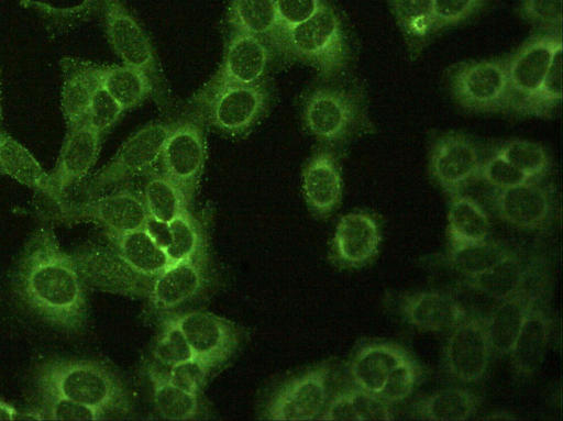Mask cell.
Returning a JSON list of instances; mask_svg holds the SVG:
<instances>
[{
    "mask_svg": "<svg viewBox=\"0 0 563 421\" xmlns=\"http://www.w3.org/2000/svg\"><path fill=\"white\" fill-rule=\"evenodd\" d=\"M172 124L151 123L130 136L114 157L85 184L82 195L87 199L97 197L114 186L151 171L161 157Z\"/></svg>",
    "mask_w": 563,
    "mask_h": 421,
    "instance_id": "5b68a950",
    "label": "cell"
},
{
    "mask_svg": "<svg viewBox=\"0 0 563 421\" xmlns=\"http://www.w3.org/2000/svg\"><path fill=\"white\" fill-rule=\"evenodd\" d=\"M317 420L322 421H360L355 412L350 389L339 392L325 405Z\"/></svg>",
    "mask_w": 563,
    "mask_h": 421,
    "instance_id": "f5cc1de1",
    "label": "cell"
},
{
    "mask_svg": "<svg viewBox=\"0 0 563 421\" xmlns=\"http://www.w3.org/2000/svg\"><path fill=\"white\" fill-rule=\"evenodd\" d=\"M388 3L410 45L416 46L432 32L433 0H388Z\"/></svg>",
    "mask_w": 563,
    "mask_h": 421,
    "instance_id": "f35d334b",
    "label": "cell"
},
{
    "mask_svg": "<svg viewBox=\"0 0 563 421\" xmlns=\"http://www.w3.org/2000/svg\"><path fill=\"white\" fill-rule=\"evenodd\" d=\"M398 309L410 326L430 332L451 330L468 314L453 295L437 290L405 293Z\"/></svg>",
    "mask_w": 563,
    "mask_h": 421,
    "instance_id": "cb8c5ba5",
    "label": "cell"
},
{
    "mask_svg": "<svg viewBox=\"0 0 563 421\" xmlns=\"http://www.w3.org/2000/svg\"><path fill=\"white\" fill-rule=\"evenodd\" d=\"M451 90L465 109L495 112L510 109L506 62L497 59L459 64L452 71Z\"/></svg>",
    "mask_w": 563,
    "mask_h": 421,
    "instance_id": "52a82bcc",
    "label": "cell"
},
{
    "mask_svg": "<svg viewBox=\"0 0 563 421\" xmlns=\"http://www.w3.org/2000/svg\"><path fill=\"white\" fill-rule=\"evenodd\" d=\"M284 54L312 66L325 80L342 75L349 64V46L336 11L325 3L310 19L285 33Z\"/></svg>",
    "mask_w": 563,
    "mask_h": 421,
    "instance_id": "3957f363",
    "label": "cell"
},
{
    "mask_svg": "<svg viewBox=\"0 0 563 421\" xmlns=\"http://www.w3.org/2000/svg\"><path fill=\"white\" fill-rule=\"evenodd\" d=\"M523 20L547 33H561L562 0H520Z\"/></svg>",
    "mask_w": 563,
    "mask_h": 421,
    "instance_id": "f6af8a7d",
    "label": "cell"
},
{
    "mask_svg": "<svg viewBox=\"0 0 563 421\" xmlns=\"http://www.w3.org/2000/svg\"><path fill=\"white\" fill-rule=\"evenodd\" d=\"M493 352L486 317L467 314L451 329L443 356L445 370L461 383H476L487 372Z\"/></svg>",
    "mask_w": 563,
    "mask_h": 421,
    "instance_id": "9c48e42d",
    "label": "cell"
},
{
    "mask_svg": "<svg viewBox=\"0 0 563 421\" xmlns=\"http://www.w3.org/2000/svg\"><path fill=\"white\" fill-rule=\"evenodd\" d=\"M59 222H92L109 234H124L143 229L148 213L142 193L122 188L78 203L67 201L53 215Z\"/></svg>",
    "mask_w": 563,
    "mask_h": 421,
    "instance_id": "8992f818",
    "label": "cell"
},
{
    "mask_svg": "<svg viewBox=\"0 0 563 421\" xmlns=\"http://www.w3.org/2000/svg\"><path fill=\"white\" fill-rule=\"evenodd\" d=\"M106 236L119 257L141 276L154 279L169 265L166 251L144 228L124 234L106 233Z\"/></svg>",
    "mask_w": 563,
    "mask_h": 421,
    "instance_id": "f546056e",
    "label": "cell"
},
{
    "mask_svg": "<svg viewBox=\"0 0 563 421\" xmlns=\"http://www.w3.org/2000/svg\"><path fill=\"white\" fill-rule=\"evenodd\" d=\"M271 59V47L264 41L241 31H231L223 60L206 87L258 84Z\"/></svg>",
    "mask_w": 563,
    "mask_h": 421,
    "instance_id": "d6986e66",
    "label": "cell"
},
{
    "mask_svg": "<svg viewBox=\"0 0 563 421\" xmlns=\"http://www.w3.org/2000/svg\"><path fill=\"white\" fill-rule=\"evenodd\" d=\"M548 291L547 285L528 311L508 354L521 377H530L539 369L548 347L551 329Z\"/></svg>",
    "mask_w": 563,
    "mask_h": 421,
    "instance_id": "603a6c76",
    "label": "cell"
},
{
    "mask_svg": "<svg viewBox=\"0 0 563 421\" xmlns=\"http://www.w3.org/2000/svg\"><path fill=\"white\" fill-rule=\"evenodd\" d=\"M489 229L488 217L476 200L461 193L452 197L448 214L450 246L485 241Z\"/></svg>",
    "mask_w": 563,
    "mask_h": 421,
    "instance_id": "836d02e7",
    "label": "cell"
},
{
    "mask_svg": "<svg viewBox=\"0 0 563 421\" xmlns=\"http://www.w3.org/2000/svg\"><path fill=\"white\" fill-rule=\"evenodd\" d=\"M147 175L142 197L151 218L168 223L188 210L184 192L164 173L148 171Z\"/></svg>",
    "mask_w": 563,
    "mask_h": 421,
    "instance_id": "d590c367",
    "label": "cell"
},
{
    "mask_svg": "<svg viewBox=\"0 0 563 421\" xmlns=\"http://www.w3.org/2000/svg\"><path fill=\"white\" fill-rule=\"evenodd\" d=\"M0 175L33 188L56 203L48 174L29 149L3 132H0Z\"/></svg>",
    "mask_w": 563,
    "mask_h": 421,
    "instance_id": "4dcf8cb0",
    "label": "cell"
},
{
    "mask_svg": "<svg viewBox=\"0 0 563 421\" xmlns=\"http://www.w3.org/2000/svg\"><path fill=\"white\" fill-rule=\"evenodd\" d=\"M206 244L191 257L169 264L152 281L148 297L153 304L168 311L196 297L206 281Z\"/></svg>",
    "mask_w": 563,
    "mask_h": 421,
    "instance_id": "7402d4cb",
    "label": "cell"
},
{
    "mask_svg": "<svg viewBox=\"0 0 563 421\" xmlns=\"http://www.w3.org/2000/svg\"><path fill=\"white\" fill-rule=\"evenodd\" d=\"M210 370L207 364L195 357L169 367L166 376L176 387L198 396Z\"/></svg>",
    "mask_w": 563,
    "mask_h": 421,
    "instance_id": "681fc988",
    "label": "cell"
},
{
    "mask_svg": "<svg viewBox=\"0 0 563 421\" xmlns=\"http://www.w3.org/2000/svg\"><path fill=\"white\" fill-rule=\"evenodd\" d=\"M562 100V46L552 57L549 69L536 92L519 104L514 112L522 115L548 117Z\"/></svg>",
    "mask_w": 563,
    "mask_h": 421,
    "instance_id": "74e56055",
    "label": "cell"
},
{
    "mask_svg": "<svg viewBox=\"0 0 563 421\" xmlns=\"http://www.w3.org/2000/svg\"><path fill=\"white\" fill-rule=\"evenodd\" d=\"M40 407L45 420L54 421H97L106 418L107 413L73 401L68 398L49 392H41Z\"/></svg>",
    "mask_w": 563,
    "mask_h": 421,
    "instance_id": "ee69618b",
    "label": "cell"
},
{
    "mask_svg": "<svg viewBox=\"0 0 563 421\" xmlns=\"http://www.w3.org/2000/svg\"><path fill=\"white\" fill-rule=\"evenodd\" d=\"M541 266L539 259L526 263L516 252L510 251L487 270L464 278L463 284L499 301L528 281Z\"/></svg>",
    "mask_w": 563,
    "mask_h": 421,
    "instance_id": "4316f807",
    "label": "cell"
},
{
    "mask_svg": "<svg viewBox=\"0 0 563 421\" xmlns=\"http://www.w3.org/2000/svg\"><path fill=\"white\" fill-rule=\"evenodd\" d=\"M342 176L339 163L330 151L317 152L302 171V195L309 210L327 219L342 199Z\"/></svg>",
    "mask_w": 563,
    "mask_h": 421,
    "instance_id": "d4e9b609",
    "label": "cell"
},
{
    "mask_svg": "<svg viewBox=\"0 0 563 421\" xmlns=\"http://www.w3.org/2000/svg\"><path fill=\"white\" fill-rule=\"evenodd\" d=\"M352 402L360 421L394 420L391 407L380 395L354 387L350 389Z\"/></svg>",
    "mask_w": 563,
    "mask_h": 421,
    "instance_id": "816d5d0a",
    "label": "cell"
},
{
    "mask_svg": "<svg viewBox=\"0 0 563 421\" xmlns=\"http://www.w3.org/2000/svg\"><path fill=\"white\" fill-rule=\"evenodd\" d=\"M207 156L206 137L197 119H183L172 124L161 152L163 173L191 201Z\"/></svg>",
    "mask_w": 563,
    "mask_h": 421,
    "instance_id": "ba28073f",
    "label": "cell"
},
{
    "mask_svg": "<svg viewBox=\"0 0 563 421\" xmlns=\"http://www.w3.org/2000/svg\"><path fill=\"white\" fill-rule=\"evenodd\" d=\"M18 419L21 420H45V416L40 406H35L25 410Z\"/></svg>",
    "mask_w": 563,
    "mask_h": 421,
    "instance_id": "9f6ffc18",
    "label": "cell"
},
{
    "mask_svg": "<svg viewBox=\"0 0 563 421\" xmlns=\"http://www.w3.org/2000/svg\"><path fill=\"white\" fill-rule=\"evenodd\" d=\"M496 154L533 179L544 177L551 166L547 149L526 140L506 142L498 147Z\"/></svg>",
    "mask_w": 563,
    "mask_h": 421,
    "instance_id": "ab89813d",
    "label": "cell"
},
{
    "mask_svg": "<svg viewBox=\"0 0 563 421\" xmlns=\"http://www.w3.org/2000/svg\"><path fill=\"white\" fill-rule=\"evenodd\" d=\"M144 229L162 248L166 250L172 241L169 224L155 220L148 215Z\"/></svg>",
    "mask_w": 563,
    "mask_h": 421,
    "instance_id": "db71d44e",
    "label": "cell"
},
{
    "mask_svg": "<svg viewBox=\"0 0 563 421\" xmlns=\"http://www.w3.org/2000/svg\"><path fill=\"white\" fill-rule=\"evenodd\" d=\"M144 370L151 381L153 402L157 413L165 420H190L199 414L198 396L173 385L166 370L154 363H146Z\"/></svg>",
    "mask_w": 563,
    "mask_h": 421,
    "instance_id": "d6a6232c",
    "label": "cell"
},
{
    "mask_svg": "<svg viewBox=\"0 0 563 421\" xmlns=\"http://www.w3.org/2000/svg\"><path fill=\"white\" fill-rule=\"evenodd\" d=\"M73 257L86 286L123 295H148L153 279L130 268L110 245L88 243Z\"/></svg>",
    "mask_w": 563,
    "mask_h": 421,
    "instance_id": "30bf717a",
    "label": "cell"
},
{
    "mask_svg": "<svg viewBox=\"0 0 563 421\" xmlns=\"http://www.w3.org/2000/svg\"><path fill=\"white\" fill-rule=\"evenodd\" d=\"M486 0H433L432 32L460 24L476 13Z\"/></svg>",
    "mask_w": 563,
    "mask_h": 421,
    "instance_id": "7dc6e473",
    "label": "cell"
},
{
    "mask_svg": "<svg viewBox=\"0 0 563 421\" xmlns=\"http://www.w3.org/2000/svg\"><path fill=\"white\" fill-rule=\"evenodd\" d=\"M68 128L56 165L48 174L57 207L66 202L67 190L86 177L100 151L101 134L85 121Z\"/></svg>",
    "mask_w": 563,
    "mask_h": 421,
    "instance_id": "e0dca14e",
    "label": "cell"
},
{
    "mask_svg": "<svg viewBox=\"0 0 563 421\" xmlns=\"http://www.w3.org/2000/svg\"><path fill=\"white\" fill-rule=\"evenodd\" d=\"M499 417L496 413H493L490 417L483 418L484 420H516L510 413L499 412Z\"/></svg>",
    "mask_w": 563,
    "mask_h": 421,
    "instance_id": "6f0895ef",
    "label": "cell"
},
{
    "mask_svg": "<svg viewBox=\"0 0 563 421\" xmlns=\"http://www.w3.org/2000/svg\"><path fill=\"white\" fill-rule=\"evenodd\" d=\"M543 265L521 287L498 301L486 317V325L494 352L508 355L518 331L532 303L548 285Z\"/></svg>",
    "mask_w": 563,
    "mask_h": 421,
    "instance_id": "44dd1931",
    "label": "cell"
},
{
    "mask_svg": "<svg viewBox=\"0 0 563 421\" xmlns=\"http://www.w3.org/2000/svg\"><path fill=\"white\" fill-rule=\"evenodd\" d=\"M358 114L356 99L341 88H317L308 95L303 104L306 129L324 143L345 139L354 130Z\"/></svg>",
    "mask_w": 563,
    "mask_h": 421,
    "instance_id": "7c38bea8",
    "label": "cell"
},
{
    "mask_svg": "<svg viewBox=\"0 0 563 421\" xmlns=\"http://www.w3.org/2000/svg\"><path fill=\"white\" fill-rule=\"evenodd\" d=\"M231 31H241L284 53V33L278 24L274 0H231L227 14Z\"/></svg>",
    "mask_w": 563,
    "mask_h": 421,
    "instance_id": "83f0119b",
    "label": "cell"
},
{
    "mask_svg": "<svg viewBox=\"0 0 563 421\" xmlns=\"http://www.w3.org/2000/svg\"><path fill=\"white\" fill-rule=\"evenodd\" d=\"M202 117L219 131L240 136L247 133L268 106V93L262 82L205 87L195 98Z\"/></svg>",
    "mask_w": 563,
    "mask_h": 421,
    "instance_id": "277c9868",
    "label": "cell"
},
{
    "mask_svg": "<svg viewBox=\"0 0 563 421\" xmlns=\"http://www.w3.org/2000/svg\"><path fill=\"white\" fill-rule=\"evenodd\" d=\"M479 177L494 189H505L536 180L516 168L498 154H495L482 163Z\"/></svg>",
    "mask_w": 563,
    "mask_h": 421,
    "instance_id": "c3c4849f",
    "label": "cell"
},
{
    "mask_svg": "<svg viewBox=\"0 0 563 421\" xmlns=\"http://www.w3.org/2000/svg\"><path fill=\"white\" fill-rule=\"evenodd\" d=\"M123 108L99 86L88 106L85 122L98 133L109 130L120 118Z\"/></svg>",
    "mask_w": 563,
    "mask_h": 421,
    "instance_id": "bcb514c9",
    "label": "cell"
},
{
    "mask_svg": "<svg viewBox=\"0 0 563 421\" xmlns=\"http://www.w3.org/2000/svg\"><path fill=\"white\" fill-rule=\"evenodd\" d=\"M331 366L328 362L286 383L272 398L266 418L273 421H310L323 411Z\"/></svg>",
    "mask_w": 563,
    "mask_h": 421,
    "instance_id": "8fae6325",
    "label": "cell"
},
{
    "mask_svg": "<svg viewBox=\"0 0 563 421\" xmlns=\"http://www.w3.org/2000/svg\"><path fill=\"white\" fill-rule=\"evenodd\" d=\"M380 243L382 232L376 218L365 211H353L339 220L329 256L341 268L358 269L376 258Z\"/></svg>",
    "mask_w": 563,
    "mask_h": 421,
    "instance_id": "2e32d148",
    "label": "cell"
},
{
    "mask_svg": "<svg viewBox=\"0 0 563 421\" xmlns=\"http://www.w3.org/2000/svg\"><path fill=\"white\" fill-rule=\"evenodd\" d=\"M407 355L397 344L378 342L357 350L350 364V374L356 387L379 394L393 368Z\"/></svg>",
    "mask_w": 563,
    "mask_h": 421,
    "instance_id": "f1b7e54d",
    "label": "cell"
},
{
    "mask_svg": "<svg viewBox=\"0 0 563 421\" xmlns=\"http://www.w3.org/2000/svg\"><path fill=\"white\" fill-rule=\"evenodd\" d=\"M14 291L36 317L67 333H80L88 319L86 284L73 255L52 226H38L13 272Z\"/></svg>",
    "mask_w": 563,
    "mask_h": 421,
    "instance_id": "6da1fadb",
    "label": "cell"
},
{
    "mask_svg": "<svg viewBox=\"0 0 563 421\" xmlns=\"http://www.w3.org/2000/svg\"><path fill=\"white\" fill-rule=\"evenodd\" d=\"M481 398L461 387H449L434 391L412 406L415 413L430 421H465L475 414Z\"/></svg>",
    "mask_w": 563,
    "mask_h": 421,
    "instance_id": "1f68e13d",
    "label": "cell"
},
{
    "mask_svg": "<svg viewBox=\"0 0 563 421\" xmlns=\"http://www.w3.org/2000/svg\"><path fill=\"white\" fill-rule=\"evenodd\" d=\"M169 318L184 333L194 355L211 369L228 361L240 344L236 326L207 311H189Z\"/></svg>",
    "mask_w": 563,
    "mask_h": 421,
    "instance_id": "4fadbf2b",
    "label": "cell"
},
{
    "mask_svg": "<svg viewBox=\"0 0 563 421\" xmlns=\"http://www.w3.org/2000/svg\"><path fill=\"white\" fill-rule=\"evenodd\" d=\"M153 357L168 368L195 358L184 333L169 317L164 319L163 331L154 346Z\"/></svg>",
    "mask_w": 563,
    "mask_h": 421,
    "instance_id": "b9f144b4",
    "label": "cell"
},
{
    "mask_svg": "<svg viewBox=\"0 0 563 421\" xmlns=\"http://www.w3.org/2000/svg\"><path fill=\"white\" fill-rule=\"evenodd\" d=\"M482 163L476 145L461 133L442 134L430 151L431 176L451 197L479 177Z\"/></svg>",
    "mask_w": 563,
    "mask_h": 421,
    "instance_id": "5bb4252c",
    "label": "cell"
},
{
    "mask_svg": "<svg viewBox=\"0 0 563 421\" xmlns=\"http://www.w3.org/2000/svg\"><path fill=\"white\" fill-rule=\"evenodd\" d=\"M559 46H562L561 33L538 35L522 45L506 62L511 97L509 110L515 111L519 104L536 92Z\"/></svg>",
    "mask_w": 563,
    "mask_h": 421,
    "instance_id": "ac0fdd59",
    "label": "cell"
},
{
    "mask_svg": "<svg viewBox=\"0 0 563 421\" xmlns=\"http://www.w3.org/2000/svg\"><path fill=\"white\" fill-rule=\"evenodd\" d=\"M101 86L123 110L141 104L155 88L143 70L128 65L104 67Z\"/></svg>",
    "mask_w": 563,
    "mask_h": 421,
    "instance_id": "e575fe53",
    "label": "cell"
},
{
    "mask_svg": "<svg viewBox=\"0 0 563 421\" xmlns=\"http://www.w3.org/2000/svg\"><path fill=\"white\" fill-rule=\"evenodd\" d=\"M421 375V366L410 355H407L389 373L378 395L389 403L401 402L412 394Z\"/></svg>",
    "mask_w": 563,
    "mask_h": 421,
    "instance_id": "7bdbcfd3",
    "label": "cell"
},
{
    "mask_svg": "<svg viewBox=\"0 0 563 421\" xmlns=\"http://www.w3.org/2000/svg\"><path fill=\"white\" fill-rule=\"evenodd\" d=\"M168 224L172 241L165 251L169 264L191 257L205 244L201 229L188 210Z\"/></svg>",
    "mask_w": 563,
    "mask_h": 421,
    "instance_id": "60d3db41",
    "label": "cell"
},
{
    "mask_svg": "<svg viewBox=\"0 0 563 421\" xmlns=\"http://www.w3.org/2000/svg\"><path fill=\"white\" fill-rule=\"evenodd\" d=\"M276 15L282 32L287 33L316 14L324 0H274Z\"/></svg>",
    "mask_w": 563,
    "mask_h": 421,
    "instance_id": "f907efd6",
    "label": "cell"
},
{
    "mask_svg": "<svg viewBox=\"0 0 563 421\" xmlns=\"http://www.w3.org/2000/svg\"><path fill=\"white\" fill-rule=\"evenodd\" d=\"M19 412L14 406L0 400V421H12L18 419Z\"/></svg>",
    "mask_w": 563,
    "mask_h": 421,
    "instance_id": "11a10c76",
    "label": "cell"
},
{
    "mask_svg": "<svg viewBox=\"0 0 563 421\" xmlns=\"http://www.w3.org/2000/svg\"><path fill=\"white\" fill-rule=\"evenodd\" d=\"M41 392H49L101 410L125 413L131 408L128 390L115 373L91 359H54L36 374Z\"/></svg>",
    "mask_w": 563,
    "mask_h": 421,
    "instance_id": "7a4b0ae2",
    "label": "cell"
},
{
    "mask_svg": "<svg viewBox=\"0 0 563 421\" xmlns=\"http://www.w3.org/2000/svg\"><path fill=\"white\" fill-rule=\"evenodd\" d=\"M62 67V111L68 126H73L85 120L90 100L101 86L104 67L71 58L63 59Z\"/></svg>",
    "mask_w": 563,
    "mask_h": 421,
    "instance_id": "484cf974",
    "label": "cell"
},
{
    "mask_svg": "<svg viewBox=\"0 0 563 421\" xmlns=\"http://www.w3.org/2000/svg\"><path fill=\"white\" fill-rule=\"evenodd\" d=\"M108 40L124 65L143 70L158 84L152 43L137 20L120 0H102Z\"/></svg>",
    "mask_w": 563,
    "mask_h": 421,
    "instance_id": "9a60e30c",
    "label": "cell"
},
{
    "mask_svg": "<svg viewBox=\"0 0 563 421\" xmlns=\"http://www.w3.org/2000/svg\"><path fill=\"white\" fill-rule=\"evenodd\" d=\"M511 250L494 241L450 246L444 264L464 278L476 276L496 264Z\"/></svg>",
    "mask_w": 563,
    "mask_h": 421,
    "instance_id": "8d00e7d4",
    "label": "cell"
},
{
    "mask_svg": "<svg viewBox=\"0 0 563 421\" xmlns=\"http://www.w3.org/2000/svg\"><path fill=\"white\" fill-rule=\"evenodd\" d=\"M530 180L505 189H495L494 206L498 215L508 224L521 230H540L553 215L552 190Z\"/></svg>",
    "mask_w": 563,
    "mask_h": 421,
    "instance_id": "ffe728a7",
    "label": "cell"
}]
</instances>
